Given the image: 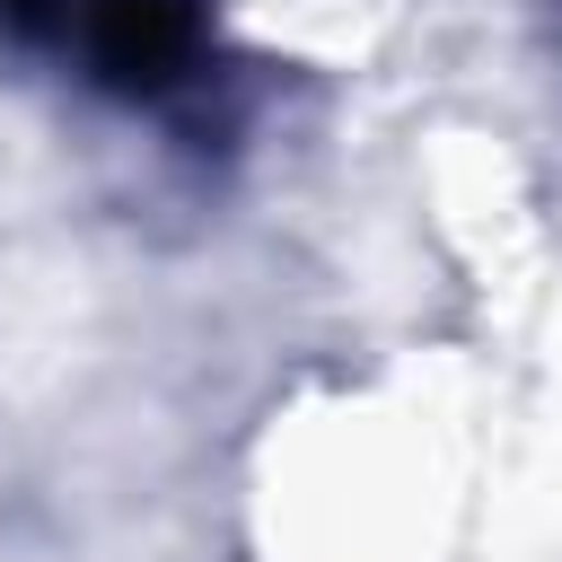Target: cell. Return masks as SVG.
I'll return each mask as SVG.
<instances>
[{"mask_svg":"<svg viewBox=\"0 0 562 562\" xmlns=\"http://www.w3.org/2000/svg\"><path fill=\"white\" fill-rule=\"evenodd\" d=\"M9 18L70 44L88 61V79H105L123 97H149V88L184 79V61L202 44L193 0H9Z\"/></svg>","mask_w":562,"mask_h":562,"instance_id":"1","label":"cell"}]
</instances>
